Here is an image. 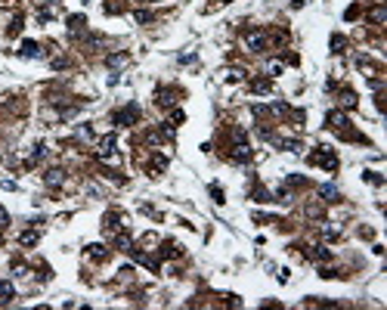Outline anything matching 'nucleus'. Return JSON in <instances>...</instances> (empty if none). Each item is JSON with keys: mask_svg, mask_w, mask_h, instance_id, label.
Listing matches in <instances>:
<instances>
[{"mask_svg": "<svg viewBox=\"0 0 387 310\" xmlns=\"http://www.w3.org/2000/svg\"><path fill=\"white\" fill-rule=\"evenodd\" d=\"M96 158L99 162H106V164H118L121 158H118V140L108 133V137L99 140V146H96Z\"/></svg>", "mask_w": 387, "mask_h": 310, "instance_id": "obj_1", "label": "nucleus"}, {"mask_svg": "<svg viewBox=\"0 0 387 310\" xmlns=\"http://www.w3.org/2000/svg\"><path fill=\"white\" fill-rule=\"evenodd\" d=\"M310 162H313V164H322L325 171H338V155H334L329 146H316V152L310 155Z\"/></svg>", "mask_w": 387, "mask_h": 310, "instance_id": "obj_2", "label": "nucleus"}, {"mask_svg": "<svg viewBox=\"0 0 387 310\" xmlns=\"http://www.w3.org/2000/svg\"><path fill=\"white\" fill-rule=\"evenodd\" d=\"M242 44H245L248 53H264L266 50V35L264 31H245V35H242Z\"/></svg>", "mask_w": 387, "mask_h": 310, "instance_id": "obj_3", "label": "nucleus"}, {"mask_svg": "<svg viewBox=\"0 0 387 310\" xmlns=\"http://www.w3.org/2000/svg\"><path fill=\"white\" fill-rule=\"evenodd\" d=\"M137 118H140V106H137V103H130V106L118 109V112L112 115V121H115V124H121V128H127V124H133Z\"/></svg>", "mask_w": 387, "mask_h": 310, "instance_id": "obj_4", "label": "nucleus"}, {"mask_svg": "<svg viewBox=\"0 0 387 310\" xmlns=\"http://www.w3.org/2000/svg\"><path fill=\"white\" fill-rule=\"evenodd\" d=\"M251 155H254V152H251V146L245 143V133L235 130V152H232V158H235L239 164H248V162H251Z\"/></svg>", "mask_w": 387, "mask_h": 310, "instance_id": "obj_5", "label": "nucleus"}, {"mask_svg": "<svg viewBox=\"0 0 387 310\" xmlns=\"http://www.w3.org/2000/svg\"><path fill=\"white\" fill-rule=\"evenodd\" d=\"M155 103H158V106H164V109H171V106L176 103V90H171V87L158 90V93H155Z\"/></svg>", "mask_w": 387, "mask_h": 310, "instance_id": "obj_6", "label": "nucleus"}, {"mask_svg": "<svg viewBox=\"0 0 387 310\" xmlns=\"http://www.w3.org/2000/svg\"><path fill=\"white\" fill-rule=\"evenodd\" d=\"M325 121H329V128H332V130H341V133L347 130V124H350V121H347V115H341V112H329V118H325Z\"/></svg>", "mask_w": 387, "mask_h": 310, "instance_id": "obj_7", "label": "nucleus"}, {"mask_svg": "<svg viewBox=\"0 0 387 310\" xmlns=\"http://www.w3.org/2000/svg\"><path fill=\"white\" fill-rule=\"evenodd\" d=\"M62 180H65V174H62V171H59V167H50V171L44 174V183H47V186H50V189H56V186H62Z\"/></svg>", "mask_w": 387, "mask_h": 310, "instance_id": "obj_8", "label": "nucleus"}, {"mask_svg": "<svg viewBox=\"0 0 387 310\" xmlns=\"http://www.w3.org/2000/svg\"><path fill=\"white\" fill-rule=\"evenodd\" d=\"M19 53L25 56V59H40V56H44V50H40V47L35 44V40H25V44H22V50H19Z\"/></svg>", "mask_w": 387, "mask_h": 310, "instance_id": "obj_9", "label": "nucleus"}, {"mask_svg": "<svg viewBox=\"0 0 387 310\" xmlns=\"http://www.w3.org/2000/svg\"><path fill=\"white\" fill-rule=\"evenodd\" d=\"M319 196H322V202H338L341 192H338L334 183H322V186H319Z\"/></svg>", "mask_w": 387, "mask_h": 310, "instance_id": "obj_10", "label": "nucleus"}, {"mask_svg": "<svg viewBox=\"0 0 387 310\" xmlns=\"http://www.w3.org/2000/svg\"><path fill=\"white\" fill-rule=\"evenodd\" d=\"M307 257L310 261H332V248H325V245H313L307 251Z\"/></svg>", "mask_w": 387, "mask_h": 310, "instance_id": "obj_11", "label": "nucleus"}, {"mask_svg": "<svg viewBox=\"0 0 387 310\" xmlns=\"http://www.w3.org/2000/svg\"><path fill=\"white\" fill-rule=\"evenodd\" d=\"M13 298H16V286L10 279H0V304H10Z\"/></svg>", "mask_w": 387, "mask_h": 310, "instance_id": "obj_12", "label": "nucleus"}, {"mask_svg": "<svg viewBox=\"0 0 387 310\" xmlns=\"http://www.w3.org/2000/svg\"><path fill=\"white\" fill-rule=\"evenodd\" d=\"M87 255L93 257V261H106V257H108V248H106V245H99V242H96V245H90V248H87Z\"/></svg>", "mask_w": 387, "mask_h": 310, "instance_id": "obj_13", "label": "nucleus"}, {"mask_svg": "<svg viewBox=\"0 0 387 310\" xmlns=\"http://www.w3.org/2000/svg\"><path fill=\"white\" fill-rule=\"evenodd\" d=\"M47 158V146L44 143H37L35 149H31V158H28V164H37V162H44Z\"/></svg>", "mask_w": 387, "mask_h": 310, "instance_id": "obj_14", "label": "nucleus"}, {"mask_svg": "<svg viewBox=\"0 0 387 310\" xmlns=\"http://www.w3.org/2000/svg\"><path fill=\"white\" fill-rule=\"evenodd\" d=\"M84 25H87V19H84V16H69V31H71V35H81Z\"/></svg>", "mask_w": 387, "mask_h": 310, "instance_id": "obj_15", "label": "nucleus"}, {"mask_svg": "<svg viewBox=\"0 0 387 310\" xmlns=\"http://www.w3.org/2000/svg\"><path fill=\"white\" fill-rule=\"evenodd\" d=\"M341 106H344V109H356V93L344 90V93H341Z\"/></svg>", "mask_w": 387, "mask_h": 310, "instance_id": "obj_16", "label": "nucleus"}, {"mask_svg": "<svg viewBox=\"0 0 387 310\" xmlns=\"http://www.w3.org/2000/svg\"><path fill=\"white\" fill-rule=\"evenodd\" d=\"M180 255V245H174V242H164L161 245V257H176Z\"/></svg>", "mask_w": 387, "mask_h": 310, "instance_id": "obj_17", "label": "nucleus"}, {"mask_svg": "<svg viewBox=\"0 0 387 310\" xmlns=\"http://www.w3.org/2000/svg\"><path fill=\"white\" fill-rule=\"evenodd\" d=\"M251 87H254V93H270V81H264V78H254Z\"/></svg>", "mask_w": 387, "mask_h": 310, "instance_id": "obj_18", "label": "nucleus"}, {"mask_svg": "<svg viewBox=\"0 0 387 310\" xmlns=\"http://www.w3.org/2000/svg\"><path fill=\"white\" fill-rule=\"evenodd\" d=\"M37 233H22V236H19V242H22V245H37Z\"/></svg>", "mask_w": 387, "mask_h": 310, "instance_id": "obj_19", "label": "nucleus"}, {"mask_svg": "<svg viewBox=\"0 0 387 310\" xmlns=\"http://www.w3.org/2000/svg\"><path fill=\"white\" fill-rule=\"evenodd\" d=\"M133 19H137V22H152L155 16L149 13V10H137V13H133Z\"/></svg>", "mask_w": 387, "mask_h": 310, "instance_id": "obj_20", "label": "nucleus"}, {"mask_svg": "<svg viewBox=\"0 0 387 310\" xmlns=\"http://www.w3.org/2000/svg\"><path fill=\"white\" fill-rule=\"evenodd\" d=\"M344 44H347L344 37H338V35L332 37V50H334V53H344Z\"/></svg>", "mask_w": 387, "mask_h": 310, "instance_id": "obj_21", "label": "nucleus"}, {"mask_svg": "<svg viewBox=\"0 0 387 310\" xmlns=\"http://www.w3.org/2000/svg\"><path fill=\"white\" fill-rule=\"evenodd\" d=\"M266 72H270V74H273V78H276V74H279V72H282V62H276V59H273V62H266Z\"/></svg>", "mask_w": 387, "mask_h": 310, "instance_id": "obj_22", "label": "nucleus"}, {"mask_svg": "<svg viewBox=\"0 0 387 310\" xmlns=\"http://www.w3.org/2000/svg\"><path fill=\"white\" fill-rule=\"evenodd\" d=\"M124 62H127V53H118V56L108 59V65H124Z\"/></svg>", "mask_w": 387, "mask_h": 310, "instance_id": "obj_23", "label": "nucleus"}, {"mask_svg": "<svg viewBox=\"0 0 387 310\" xmlns=\"http://www.w3.org/2000/svg\"><path fill=\"white\" fill-rule=\"evenodd\" d=\"M183 121V112H180V109H174V112H171V124H180Z\"/></svg>", "mask_w": 387, "mask_h": 310, "instance_id": "obj_24", "label": "nucleus"}, {"mask_svg": "<svg viewBox=\"0 0 387 310\" xmlns=\"http://www.w3.org/2000/svg\"><path fill=\"white\" fill-rule=\"evenodd\" d=\"M288 183H291V186H304L307 180H304V177H298V174H294V177H288Z\"/></svg>", "mask_w": 387, "mask_h": 310, "instance_id": "obj_25", "label": "nucleus"}, {"mask_svg": "<svg viewBox=\"0 0 387 310\" xmlns=\"http://www.w3.org/2000/svg\"><path fill=\"white\" fill-rule=\"evenodd\" d=\"M211 196H214V202H223V192H220V186H211Z\"/></svg>", "mask_w": 387, "mask_h": 310, "instance_id": "obj_26", "label": "nucleus"}, {"mask_svg": "<svg viewBox=\"0 0 387 310\" xmlns=\"http://www.w3.org/2000/svg\"><path fill=\"white\" fill-rule=\"evenodd\" d=\"M384 16H387L384 10H375V13H372V22H384Z\"/></svg>", "mask_w": 387, "mask_h": 310, "instance_id": "obj_27", "label": "nucleus"}, {"mask_svg": "<svg viewBox=\"0 0 387 310\" xmlns=\"http://www.w3.org/2000/svg\"><path fill=\"white\" fill-rule=\"evenodd\" d=\"M6 223H10V214H6L3 208H0V227H6Z\"/></svg>", "mask_w": 387, "mask_h": 310, "instance_id": "obj_28", "label": "nucleus"}]
</instances>
